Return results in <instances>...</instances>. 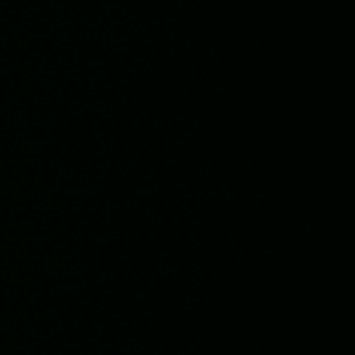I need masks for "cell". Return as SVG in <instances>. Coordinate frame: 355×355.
<instances>
[]
</instances>
